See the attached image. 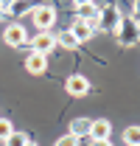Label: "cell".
I'll use <instances>...</instances> for the list:
<instances>
[{"label": "cell", "instance_id": "obj_21", "mask_svg": "<svg viewBox=\"0 0 140 146\" xmlns=\"http://www.w3.org/2000/svg\"><path fill=\"white\" fill-rule=\"evenodd\" d=\"M0 17H3V11H0Z\"/></svg>", "mask_w": 140, "mask_h": 146}, {"label": "cell", "instance_id": "obj_14", "mask_svg": "<svg viewBox=\"0 0 140 146\" xmlns=\"http://www.w3.org/2000/svg\"><path fill=\"white\" fill-rule=\"evenodd\" d=\"M31 9H34L31 3H11L9 6V14L11 17H25V14H31Z\"/></svg>", "mask_w": 140, "mask_h": 146}, {"label": "cell", "instance_id": "obj_3", "mask_svg": "<svg viewBox=\"0 0 140 146\" xmlns=\"http://www.w3.org/2000/svg\"><path fill=\"white\" fill-rule=\"evenodd\" d=\"M3 42L11 45V48H22V45H28V28H25L22 23H9L6 31H3Z\"/></svg>", "mask_w": 140, "mask_h": 146}, {"label": "cell", "instance_id": "obj_17", "mask_svg": "<svg viewBox=\"0 0 140 146\" xmlns=\"http://www.w3.org/2000/svg\"><path fill=\"white\" fill-rule=\"evenodd\" d=\"M53 146H79V138H73V135H62Z\"/></svg>", "mask_w": 140, "mask_h": 146}, {"label": "cell", "instance_id": "obj_11", "mask_svg": "<svg viewBox=\"0 0 140 146\" xmlns=\"http://www.w3.org/2000/svg\"><path fill=\"white\" fill-rule=\"evenodd\" d=\"M90 121H92V118H73V121H70V132H67V135L79 138V141H81V138H87V132H90Z\"/></svg>", "mask_w": 140, "mask_h": 146}, {"label": "cell", "instance_id": "obj_4", "mask_svg": "<svg viewBox=\"0 0 140 146\" xmlns=\"http://www.w3.org/2000/svg\"><path fill=\"white\" fill-rule=\"evenodd\" d=\"M65 90H67V96L81 98V96H87V93L92 90V84H90L87 76H81V73H73V76H67V82H65Z\"/></svg>", "mask_w": 140, "mask_h": 146}, {"label": "cell", "instance_id": "obj_5", "mask_svg": "<svg viewBox=\"0 0 140 146\" xmlns=\"http://www.w3.org/2000/svg\"><path fill=\"white\" fill-rule=\"evenodd\" d=\"M118 23H121V11H118L115 6H106V3H101V20H98V31H112V34H115Z\"/></svg>", "mask_w": 140, "mask_h": 146}, {"label": "cell", "instance_id": "obj_6", "mask_svg": "<svg viewBox=\"0 0 140 146\" xmlns=\"http://www.w3.org/2000/svg\"><path fill=\"white\" fill-rule=\"evenodd\" d=\"M53 48H56V36L53 34H36V36H31V54L48 56Z\"/></svg>", "mask_w": 140, "mask_h": 146}, {"label": "cell", "instance_id": "obj_2", "mask_svg": "<svg viewBox=\"0 0 140 146\" xmlns=\"http://www.w3.org/2000/svg\"><path fill=\"white\" fill-rule=\"evenodd\" d=\"M31 23L36 25V31H39V34H51L53 23H56V9L48 6V3L34 6V9H31Z\"/></svg>", "mask_w": 140, "mask_h": 146}, {"label": "cell", "instance_id": "obj_10", "mask_svg": "<svg viewBox=\"0 0 140 146\" xmlns=\"http://www.w3.org/2000/svg\"><path fill=\"white\" fill-rule=\"evenodd\" d=\"M73 9H76V17H79V20H92V17H98V14H101V3H90V0L76 3Z\"/></svg>", "mask_w": 140, "mask_h": 146}, {"label": "cell", "instance_id": "obj_18", "mask_svg": "<svg viewBox=\"0 0 140 146\" xmlns=\"http://www.w3.org/2000/svg\"><path fill=\"white\" fill-rule=\"evenodd\" d=\"M129 17L135 20V23H140V0H137V3H132V14H129Z\"/></svg>", "mask_w": 140, "mask_h": 146}, {"label": "cell", "instance_id": "obj_13", "mask_svg": "<svg viewBox=\"0 0 140 146\" xmlns=\"http://www.w3.org/2000/svg\"><path fill=\"white\" fill-rule=\"evenodd\" d=\"M123 143L126 146H140V127H126L123 129Z\"/></svg>", "mask_w": 140, "mask_h": 146}, {"label": "cell", "instance_id": "obj_9", "mask_svg": "<svg viewBox=\"0 0 140 146\" xmlns=\"http://www.w3.org/2000/svg\"><path fill=\"white\" fill-rule=\"evenodd\" d=\"M25 70L31 76H42L48 70V56H39V54H28L25 56Z\"/></svg>", "mask_w": 140, "mask_h": 146}, {"label": "cell", "instance_id": "obj_12", "mask_svg": "<svg viewBox=\"0 0 140 146\" xmlns=\"http://www.w3.org/2000/svg\"><path fill=\"white\" fill-rule=\"evenodd\" d=\"M56 45H59V48H65V51H73L79 42H76V39H73V34L65 28V31H59V34H56Z\"/></svg>", "mask_w": 140, "mask_h": 146}, {"label": "cell", "instance_id": "obj_7", "mask_svg": "<svg viewBox=\"0 0 140 146\" xmlns=\"http://www.w3.org/2000/svg\"><path fill=\"white\" fill-rule=\"evenodd\" d=\"M109 135H112V124H109L106 118L90 121V132H87L90 141H109Z\"/></svg>", "mask_w": 140, "mask_h": 146}, {"label": "cell", "instance_id": "obj_1", "mask_svg": "<svg viewBox=\"0 0 140 146\" xmlns=\"http://www.w3.org/2000/svg\"><path fill=\"white\" fill-rule=\"evenodd\" d=\"M115 36H118L121 48H135L140 42V23H135L132 17H121L118 28H115Z\"/></svg>", "mask_w": 140, "mask_h": 146}, {"label": "cell", "instance_id": "obj_20", "mask_svg": "<svg viewBox=\"0 0 140 146\" xmlns=\"http://www.w3.org/2000/svg\"><path fill=\"white\" fill-rule=\"evenodd\" d=\"M25 146H39V143H34V141H28V143H25Z\"/></svg>", "mask_w": 140, "mask_h": 146}, {"label": "cell", "instance_id": "obj_8", "mask_svg": "<svg viewBox=\"0 0 140 146\" xmlns=\"http://www.w3.org/2000/svg\"><path fill=\"white\" fill-rule=\"evenodd\" d=\"M67 31H70V34H73V39H76L79 45H81V42H87V39H92V36H95V31L90 28V25H87V23H84V20H79V17H73V25H70Z\"/></svg>", "mask_w": 140, "mask_h": 146}, {"label": "cell", "instance_id": "obj_19", "mask_svg": "<svg viewBox=\"0 0 140 146\" xmlns=\"http://www.w3.org/2000/svg\"><path fill=\"white\" fill-rule=\"evenodd\" d=\"M90 146H112L109 141H90Z\"/></svg>", "mask_w": 140, "mask_h": 146}, {"label": "cell", "instance_id": "obj_15", "mask_svg": "<svg viewBox=\"0 0 140 146\" xmlns=\"http://www.w3.org/2000/svg\"><path fill=\"white\" fill-rule=\"evenodd\" d=\"M25 143H28V135H25V132H17V129H14V132L9 135V141H6V146H25Z\"/></svg>", "mask_w": 140, "mask_h": 146}, {"label": "cell", "instance_id": "obj_16", "mask_svg": "<svg viewBox=\"0 0 140 146\" xmlns=\"http://www.w3.org/2000/svg\"><path fill=\"white\" fill-rule=\"evenodd\" d=\"M11 132H14V127H11V121H9V118H3V115H0V143H6V141H9V135H11Z\"/></svg>", "mask_w": 140, "mask_h": 146}]
</instances>
